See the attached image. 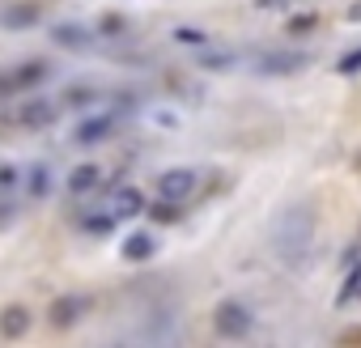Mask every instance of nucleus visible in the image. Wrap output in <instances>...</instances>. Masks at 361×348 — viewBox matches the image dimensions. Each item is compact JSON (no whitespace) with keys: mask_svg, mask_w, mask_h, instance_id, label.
I'll list each match as a JSON object with an SVG mask.
<instances>
[{"mask_svg":"<svg viewBox=\"0 0 361 348\" xmlns=\"http://www.w3.org/2000/svg\"><path fill=\"white\" fill-rule=\"evenodd\" d=\"M310 213L306 209H289L281 221H276V230H272V242H276V255H285L289 263L293 259H302L306 251H310Z\"/></svg>","mask_w":361,"mask_h":348,"instance_id":"nucleus-1","label":"nucleus"},{"mask_svg":"<svg viewBox=\"0 0 361 348\" xmlns=\"http://www.w3.org/2000/svg\"><path fill=\"white\" fill-rule=\"evenodd\" d=\"M196 187H200V174H196V170H188V166L166 170L161 179H157V196H161V200H170V204L192 200V196H196Z\"/></svg>","mask_w":361,"mask_h":348,"instance_id":"nucleus-2","label":"nucleus"},{"mask_svg":"<svg viewBox=\"0 0 361 348\" xmlns=\"http://www.w3.org/2000/svg\"><path fill=\"white\" fill-rule=\"evenodd\" d=\"M213 323H217V331H221L226 340H243V335L255 327V318H251V310H247L243 302H221L217 314H213Z\"/></svg>","mask_w":361,"mask_h":348,"instance_id":"nucleus-3","label":"nucleus"},{"mask_svg":"<svg viewBox=\"0 0 361 348\" xmlns=\"http://www.w3.org/2000/svg\"><path fill=\"white\" fill-rule=\"evenodd\" d=\"M310 60L302 56V51H272V56H264L259 60V73L264 77H289V73H302Z\"/></svg>","mask_w":361,"mask_h":348,"instance_id":"nucleus-4","label":"nucleus"},{"mask_svg":"<svg viewBox=\"0 0 361 348\" xmlns=\"http://www.w3.org/2000/svg\"><path fill=\"white\" fill-rule=\"evenodd\" d=\"M30 331V310L26 306H5L0 310V335L5 340H22Z\"/></svg>","mask_w":361,"mask_h":348,"instance_id":"nucleus-5","label":"nucleus"},{"mask_svg":"<svg viewBox=\"0 0 361 348\" xmlns=\"http://www.w3.org/2000/svg\"><path fill=\"white\" fill-rule=\"evenodd\" d=\"M136 213H145V196L136 187H115L111 192V217L119 221V217H136Z\"/></svg>","mask_w":361,"mask_h":348,"instance_id":"nucleus-6","label":"nucleus"},{"mask_svg":"<svg viewBox=\"0 0 361 348\" xmlns=\"http://www.w3.org/2000/svg\"><path fill=\"white\" fill-rule=\"evenodd\" d=\"M47 77V64H22L18 73H9L5 81H0V94H13V89H30Z\"/></svg>","mask_w":361,"mask_h":348,"instance_id":"nucleus-7","label":"nucleus"},{"mask_svg":"<svg viewBox=\"0 0 361 348\" xmlns=\"http://www.w3.org/2000/svg\"><path fill=\"white\" fill-rule=\"evenodd\" d=\"M51 119H56V106H51V102H26L22 115H18L22 128H47Z\"/></svg>","mask_w":361,"mask_h":348,"instance_id":"nucleus-8","label":"nucleus"},{"mask_svg":"<svg viewBox=\"0 0 361 348\" xmlns=\"http://www.w3.org/2000/svg\"><path fill=\"white\" fill-rule=\"evenodd\" d=\"M98 179H102L98 166H77V170L68 174V192H73V196H85V192L98 187Z\"/></svg>","mask_w":361,"mask_h":348,"instance_id":"nucleus-9","label":"nucleus"},{"mask_svg":"<svg viewBox=\"0 0 361 348\" xmlns=\"http://www.w3.org/2000/svg\"><path fill=\"white\" fill-rule=\"evenodd\" d=\"M51 39H56L60 47H73V51H85V47H90V30H85V26H68V22L56 26Z\"/></svg>","mask_w":361,"mask_h":348,"instance_id":"nucleus-10","label":"nucleus"},{"mask_svg":"<svg viewBox=\"0 0 361 348\" xmlns=\"http://www.w3.org/2000/svg\"><path fill=\"white\" fill-rule=\"evenodd\" d=\"M111 128H115V119H111V115H98V119H90V123L77 128V140H81V144H94V140L111 136Z\"/></svg>","mask_w":361,"mask_h":348,"instance_id":"nucleus-11","label":"nucleus"},{"mask_svg":"<svg viewBox=\"0 0 361 348\" xmlns=\"http://www.w3.org/2000/svg\"><path fill=\"white\" fill-rule=\"evenodd\" d=\"M81 297H60L56 306H51V323L56 327H68V323H77V314H81Z\"/></svg>","mask_w":361,"mask_h":348,"instance_id":"nucleus-12","label":"nucleus"},{"mask_svg":"<svg viewBox=\"0 0 361 348\" xmlns=\"http://www.w3.org/2000/svg\"><path fill=\"white\" fill-rule=\"evenodd\" d=\"M39 13H43L39 5H18V9H9L0 22H5V26H35V22H39Z\"/></svg>","mask_w":361,"mask_h":348,"instance_id":"nucleus-13","label":"nucleus"},{"mask_svg":"<svg viewBox=\"0 0 361 348\" xmlns=\"http://www.w3.org/2000/svg\"><path fill=\"white\" fill-rule=\"evenodd\" d=\"M149 255H153V238L149 234H132L123 242V259H149Z\"/></svg>","mask_w":361,"mask_h":348,"instance_id":"nucleus-14","label":"nucleus"},{"mask_svg":"<svg viewBox=\"0 0 361 348\" xmlns=\"http://www.w3.org/2000/svg\"><path fill=\"white\" fill-rule=\"evenodd\" d=\"M361 297V263L348 272V280H344V289H340V302H357Z\"/></svg>","mask_w":361,"mask_h":348,"instance_id":"nucleus-15","label":"nucleus"},{"mask_svg":"<svg viewBox=\"0 0 361 348\" xmlns=\"http://www.w3.org/2000/svg\"><path fill=\"white\" fill-rule=\"evenodd\" d=\"M30 192H35V196H47V192H51V174H47L43 166L30 170Z\"/></svg>","mask_w":361,"mask_h":348,"instance_id":"nucleus-16","label":"nucleus"},{"mask_svg":"<svg viewBox=\"0 0 361 348\" xmlns=\"http://www.w3.org/2000/svg\"><path fill=\"white\" fill-rule=\"evenodd\" d=\"M314 22H319L314 13H302V18H293V22H289V30H293V35H306V30H314Z\"/></svg>","mask_w":361,"mask_h":348,"instance_id":"nucleus-17","label":"nucleus"},{"mask_svg":"<svg viewBox=\"0 0 361 348\" xmlns=\"http://www.w3.org/2000/svg\"><path fill=\"white\" fill-rule=\"evenodd\" d=\"M153 217H157V221H174V217H178V204H170V200H161V204L153 209Z\"/></svg>","mask_w":361,"mask_h":348,"instance_id":"nucleus-18","label":"nucleus"},{"mask_svg":"<svg viewBox=\"0 0 361 348\" xmlns=\"http://www.w3.org/2000/svg\"><path fill=\"white\" fill-rule=\"evenodd\" d=\"M174 39H183V43H192V47H204V43H209V39L196 35V30H174Z\"/></svg>","mask_w":361,"mask_h":348,"instance_id":"nucleus-19","label":"nucleus"},{"mask_svg":"<svg viewBox=\"0 0 361 348\" xmlns=\"http://www.w3.org/2000/svg\"><path fill=\"white\" fill-rule=\"evenodd\" d=\"M357 68H361V51H353V56L340 60V73H357Z\"/></svg>","mask_w":361,"mask_h":348,"instance_id":"nucleus-20","label":"nucleus"},{"mask_svg":"<svg viewBox=\"0 0 361 348\" xmlns=\"http://www.w3.org/2000/svg\"><path fill=\"white\" fill-rule=\"evenodd\" d=\"M13 183H18V170L5 166V170H0V187H13Z\"/></svg>","mask_w":361,"mask_h":348,"instance_id":"nucleus-21","label":"nucleus"},{"mask_svg":"<svg viewBox=\"0 0 361 348\" xmlns=\"http://www.w3.org/2000/svg\"><path fill=\"white\" fill-rule=\"evenodd\" d=\"M85 225H90V230H111V225H115V217H90Z\"/></svg>","mask_w":361,"mask_h":348,"instance_id":"nucleus-22","label":"nucleus"},{"mask_svg":"<svg viewBox=\"0 0 361 348\" xmlns=\"http://www.w3.org/2000/svg\"><path fill=\"white\" fill-rule=\"evenodd\" d=\"M272 5L281 9V5H285V0H255V9H272Z\"/></svg>","mask_w":361,"mask_h":348,"instance_id":"nucleus-23","label":"nucleus"},{"mask_svg":"<svg viewBox=\"0 0 361 348\" xmlns=\"http://www.w3.org/2000/svg\"><path fill=\"white\" fill-rule=\"evenodd\" d=\"M348 18H353V22H361V5H357V9H353V13H348Z\"/></svg>","mask_w":361,"mask_h":348,"instance_id":"nucleus-24","label":"nucleus"}]
</instances>
